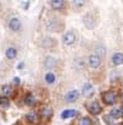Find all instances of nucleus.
<instances>
[{
    "mask_svg": "<svg viewBox=\"0 0 123 125\" xmlns=\"http://www.w3.org/2000/svg\"><path fill=\"white\" fill-rule=\"evenodd\" d=\"M83 22L87 29H95L97 25V17L92 12H87L86 16L83 17Z\"/></svg>",
    "mask_w": 123,
    "mask_h": 125,
    "instance_id": "1",
    "label": "nucleus"
},
{
    "mask_svg": "<svg viewBox=\"0 0 123 125\" xmlns=\"http://www.w3.org/2000/svg\"><path fill=\"white\" fill-rule=\"evenodd\" d=\"M102 100L107 105H113L117 103V94L116 92H106L102 94Z\"/></svg>",
    "mask_w": 123,
    "mask_h": 125,
    "instance_id": "2",
    "label": "nucleus"
},
{
    "mask_svg": "<svg viewBox=\"0 0 123 125\" xmlns=\"http://www.w3.org/2000/svg\"><path fill=\"white\" fill-rule=\"evenodd\" d=\"M75 41H76V33H75V31H68V32H66L62 36V42L65 45H67V46L74 45Z\"/></svg>",
    "mask_w": 123,
    "mask_h": 125,
    "instance_id": "3",
    "label": "nucleus"
},
{
    "mask_svg": "<svg viewBox=\"0 0 123 125\" xmlns=\"http://www.w3.org/2000/svg\"><path fill=\"white\" fill-rule=\"evenodd\" d=\"M87 110H88L91 114L97 115V114H99L102 112V106L99 105L98 102H91V103L87 104Z\"/></svg>",
    "mask_w": 123,
    "mask_h": 125,
    "instance_id": "4",
    "label": "nucleus"
},
{
    "mask_svg": "<svg viewBox=\"0 0 123 125\" xmlns=\"http://www.w3.org/2000/svg\"><path fill=\"white\" fill-rule=\"evenodd\" d=\"M101 62H102V58H101L98 55H96V53H93V55H91V56L88 57V64H90L91 68H97V67H99V66H101Z\"/></svg>",
    "mask_w": 123,
    "mask_h": 125,
    "instance_id": "5",
    "label": "nucleus"
},
{
    "mask_svg": "<svg viewBox=\"0 0 123 125\" xmlns=\"http://www.w3.org/2000/svg\"><path fill=\"white\" fill-rule=\"evenodd\" d=\"M9 27H10V30H12V31H19V30L21 29V22H20V20L16 19V17H12V19L9 21Z\"/></svg>",
    "mask_w": 123,
    "mask_h": 125,
    "instance_id": "6",
    "label": "nucleus"
},
{
    "mask_svg": "<svg viewBox=\"0 0 123 125\" xmlns=\"http://www.w3.org/2000/svg\"><path fill=\"white\" fill-rule=\"evenodd\" d=\"M78 97H80V94H78L77 91H70V92L66 93V97L65 98H66V100L68 103H74V102H76L78 99Z\"/></svg>",
    "mask_w": 123,
    "mask_h": 125,
    "instance_id": "7",
    "label": "nucleus"
},
{
    "mask_svg": "<svg viewBox=\"0 0 123 125\" xmlns=\"http://www.w3.org/2000/svg\"><path fill=\"white\" fill-rule=\"evenodd\" d=\"M82 92H83V95H86V97L92 95V94H93V85H92L91 83H86V84H83V87H82Z\"/></svg>",
    "mask_w": 123,
    "mask_h": 125,
    "instance_id": "8",
    "label": "nucleus"
},
{
    "mask_svg": "<svg viewBox=\"0 0 123 125\" xmlns=\"http://www.w3.org/2000/svg\"><path fill=\"white\" fill-rule=\"evenodd\" d=\"M112 63L114 66H121L123 63V53H121V52L114 53L113 57H112Z\"/></svg>",
    "mask_w": 123,
    "mask_h": 125,
    "instance_id": "9",
    "label": "nucleus"
},
{
    "mask_svg": "<svg viewBox=\"0 0 123 125\" xmlns=\"http://www.w3.org/2000/svg\"><path fill=\"white\" fill-rule=\"evenodd\" d=\"M76 115H77V110L67 109V110H63V112H62L61 118H62V119H68V118H75Z\"/></svg>",
    "mask_w": 123,
    "mask_h": 125,
    "instance_id": "10",
    "label": "nucleus"
},
{
    "mask_svg": "<svg viewBox=\"0 0 123 125\" xmlns=\"http://www.w3.org/2000/svg\"><path fill=\"white\" fill-rule=\"evenodd\" d=\"M26 120H27L29 123H31V124L37 123V120H39V115H37V113H35V112L29 113V114L26 115Z\"/></svg>",
    "mask_w": 123,
    "mask_h": 125,
    "instance_id": "11",
    "label": "nucleus"
},
{
    "mask_svg": "<svg viewBox=\"0 0 123 125\" xmlns=\"http://www.w3.org/2000/svg\"><path fill=\"white\" fill-rule=\"evenodd\" d=\"M5 55H6V57H8L9 60H14V58L16 57V55H17V51H16V48H14V47H9V48L6 50V52H5Z\"/></svg>",
    "mask_w": 123,
    "mask_h": 125,
    "instance_id": "12",
    "label": "nucleus"
},
{
    "mask_svg": "<svg viewBox=\"0 0 123 125\" xmlns=\"http://www.w3.org/2000/svg\"><path fill=\"white\" fill-rule=\"evenodd\" d=\"M51 115H52V109L50 108V106H44V108L41 109V116L44 119H49Z\"/></svg>",
    "mask_w": 123,
    "mask_h": 125,
    "instance_id": "13",
    "label": "nucleus"
},
{
    "mask_svg": "<svg viewBox=\"0 0 123 125\" xmlns=\"http://www.w3.org/2000/svg\"><path fill=\"white\" fill-rule=\"evenodd\" d=\"M35 103H36V98L34 97V94H32V93H29V94L25 97V104L31 106V105H34Z\"/></svg>",
    "mask_w": 123,
    "mask_h": 125,
    "instance_id": "14",
    "label": "nucleus"
},
{
    "mask_svg": "<svg viewBox=\"0 0 123 125\" xmlns=\"http://www.w3.org/2000/svg\"><path fill=\"white\" fill-rule=\"evenodd\" d=\"M44 63H45L44 66H45L46 68H52V67H55V64H56V60H55L54 57H47Z\"/></svg>",
    "mask_w": 123,
    "mask_h": 125,
    "instance_id": "15",
    "label": "nucleus"
},
{
    "mask_svg": "<svg viewBox=\"0 0 123 125\" xmlns=\"http://www.w3.org/2000/svg\"><path fill=\"white\" fill-rule=\"evenodd\" d=\"M1 93H3L4 97H9V95L12 93V88H11L9 84H5V85H3V88H1Z\"/></svg>",
    "mask_w": 123,
    "mask_h": 125,
    "instance_id": "16",
    "label": "nucleus"
},
{
    "mask_svg": "<svg viewBox=\"0 0 123 125\" xmlns=\"http://www.w3.org/2000/svg\"><path fill=\"white\" fill-rule=\"evenodd\" d=\"M51 6L54 9H61L65 6V1H62V0H54V1H51Z\"/></svg>",
    "mask_w": 123,
    "mask_h": 125,
    "instance_id": "17",
    "label": "nucleus"
},
{
    "mask_svg": "<svg viewBox=\"0 0 123 125\" xmlns=\"http://www.w3.org/2000/svg\"><path fill=\"white\" fill-rule=\"evenodd\" d=\"M110 115H111L113 119H119L123 114H122V110H121V109H113V110L110 112Z\"/></svg>",
    "mask_w": 123,
    "mask_h": 125,
    "instance_id": "18",
    "label": "nucleus"
},
{
    "mask_svg": "<svg viewBox=\"0 0 123 125\" xmlns=\"http://www.w3.org/2000/svg\"><path fill=\"white\" fill-rule=\"evenodd\" d=\"M78 125H92V120L88 116H83V118L80 119Z\"/></svg>",
    "mask_w": 123,
    "mask_h": 125,
    "instance_id": "19",
    "label": "nucleus"
},
{
    "mask_svg": "<svg viewBox=\"0 0 123 125\" xmlns=\"http://www.w3.org/2000/svg\"><path fill=\"white\" fill-rule=\"evenodd\" d=\"M42 45H44L45 47L54 46V45H55V40H52V39H50V37H46V39L42 40Z\"/></svg>",
    "mask_w": 123,
    "mask_h": 125,
    "instance_id": "20",
    "label": "nucleus"
},
{
    "mask_svg": "<svg viewBox=\"0 0 123 125\" xmlns=\"http://www.w3.org/2000/svg\"><path fill=\"white\" fill-rule=\"evenodd\" d=\"M45 79H46V82H47L49 84H52V83L55 82L56 77H55V74H54V73H47V74L45 76Z\"/></svg>",
    "mask_w": 123,
    "mask_h": 125,
    "instance_id": "21",
    "label": "nucleus"
},
{
    "mask_svg": "<svg viewBox=\"0 0 123 125\" xmlns=\"http://www.w3.org/2000/svg\"><path fill=\"white\" fill-rule=\"evenodd\" d=\"M0 105H1L3 108H8L9 106V99L6 97H1L0 98Z\"/></svg>",
    "mask_w": 123,
    "mask_h": 125,
    "instance_id": "22",
    "label": "nucleus"
},
{
    "mask_svg": "<svg viewBox=\"0 0 123 125\" xmlns=\"http://www.w3.org/2000/svg\"><path fill=\"white\" fill-rule=\"evenodd\" d=\"M104 120H106V121H107V124H110V125L113 123V118H112L111 115H106V116H104Z\"/></svg>",
    "mask_w": 123,
    "mask_h": 125,
    "instance_id": "23",
    "label": "nucleus"
},
{
    "mask_svg": "<svg viewBox=\"0 0 123 125\" xmlns=\"http://www.w3.org/2000/svg\"><path fill=\"white\" fill-rule=\"evenodd\" d=\"M74 5H75V6H83L85 3H83V1H74Z\"/></svg>",
    "mask_w": 123,
    "mask_h": 125,
    "instance_id": "24",
    "label": "nucleus"
},
{
    "mask_svg": "<svg viewBox=\"0 0 123 125\" xmlns=\"http://www.w3.org/2000/svg\"><path fill=\"white\" fill-rule=\"evenodd\" d=\"M14 82H15V84H19V83H20V79L17 78V77H15V78H14Z\"/></svg>",
    "mask_w": 123,
    "mask_h": 125,
    "instance_id": "25",
    "label": "nucleus"
},
{
    "mask_svg": "<svg viewBox=\"0 0 123 125\" xmlns=\"http://www.w3.org/2000/svg\"><path fill=\"white\" fill-rule=\"evenodd\" d=\"M23 67H24V63H20V64H19V66H17V68H19V69H21V68H23Z\"/></svg>",
    "mask_w": 123,
    "mask_h": 125,
    "instance_id": "26",
    "label": "nucleus"
},
{
    "mask_svg": "<svg viewBox=\"0 0 123 125\" xmlns=\"http://www.w3.org/2000/svg\"><path fill=\"white\" fill-rule=\"evenodd\" d=\"M121 98H122V102H123V92H122V94H121Z\"/></svg>",
    "mask_w": 123,
    "mask_h": 125,
    "instance_id": "27",
    "label": "nucleus"
},
{
    "mask_svg": "<svg viewBox=\"0 0 123 125\" xmlns=\"http://www.w3.org/2000/svg\"><path fill=\"white\" fill-rule=\"evenodd\" d=\"M122 114H123V110H122Z\"/></svg>",
    "mask_w": 123,
    "mask_h": 125,
    "instance_id": "28",
    "label": "nucleus"
}]
</instances>
